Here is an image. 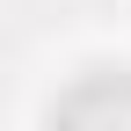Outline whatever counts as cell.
Masks as SVG:
<instances>
[{
    "mask_svg": "<svg viewBox=\"0 0 131 131\" xmlns=\"http://www.w3.org/2000/svg\"><path fill=\"white\" fill-rule=\"evenodd\" d=\"M58 131H131V80L124 73H95L66 95Z\"/></svg>",
    "mask_w": 131,
    "mask_h": 131,
    "instance_id": "obj_1",
    "label": "cell"
}]
</instances>
